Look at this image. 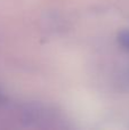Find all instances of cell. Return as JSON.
<instances>
[{
	"instance_id": "obj_1",
	"label": "cell",
	"mask_w": 129,
	"mask_h": 130,
	"mask_svg": "<svg viewBox=\"0 0 129 130\" xmlns=\"http://www.w3.org/2000/svg\"><path fill=\"white\" fill-rule=\"evenodd\" d=\"M118 41L123 48L129 50V30H126V31H122L119 33Z\"/></svg>"
}]
</instances>
